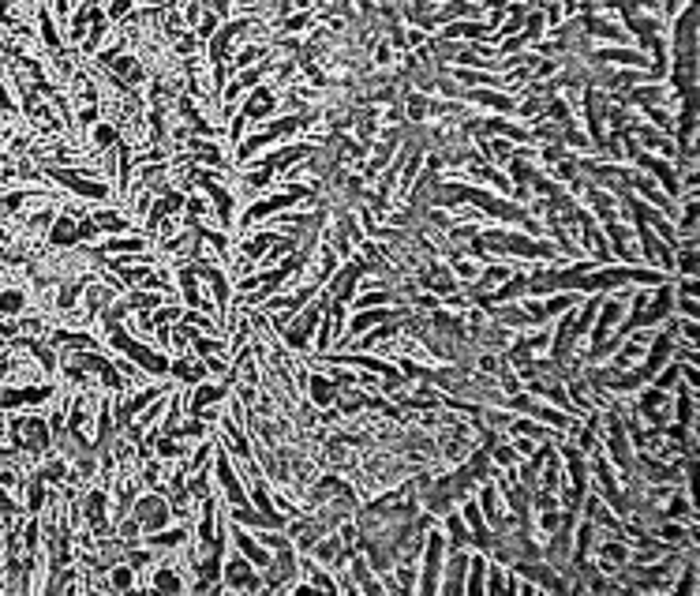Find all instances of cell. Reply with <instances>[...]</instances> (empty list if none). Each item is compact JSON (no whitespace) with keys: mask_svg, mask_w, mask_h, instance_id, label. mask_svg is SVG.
Returning a JSON list of instances; mask_svg holds the SVG:
<instances>
[{"mask_svg":"<svg viewBox=\"0 0 700 596\" xmlns=\"http://www.w3.org/2000/svg\"><path fill=\"white\" fill-rule=\"evenodd\" d=\"M8 432H12V447L15 450H34V454L49 450V439H53V427L45 424V420H38V417H15L12 424H8Z\"/></svg>","mask_w":700,"mask_h":596,"instance_id":"obj_1","label":"cell"},{"mask_svg":"<svg viewBox=\"0 0 700 596\" xmlns=\"http://www.w3.org/2000/svg\"><path fill=\"white\" fill-rule=\"evenodd\" d=\"M131 518H139L142 529L154 532V529H161L165 521H169V506H165L161 495H142L139 503H135V514H131Z\"/></svg>","mask_w":700,"mask_h":596,"instance_id":"obj_2","label":"cell"},{"mask_svg":"<svg viewBox=\"0 0 700 596\" xmlns=\"http://www.w3.org/2000/svg\"><path fill=\"white\" fill-rule=\"evenodd\" d=\"M49 177L53 180H60L64 188H71L75 195H83V199H109V188L105 184H98V180H86V177H79V173H71V169H49Z\"/></svg>","mask_w":700,"mask_h":596,"instance_id":"obj_3","label":"cell"},{"mask_svg":"<svg viewBox=\"0 0 700 596\" xmlns=\"http://www.w3.org/2000/svg\"><path fill=\"white\" fill-rule=\"evenodd\" d=\"M53 394V386H8L0 390V409H19V405H42Z\"/></svg>","mask_w":700,"mask_h":596,"instance_id":"obj_4","label":"cell"},{"mask_svg":"<svg viewBox=\"0 0 700 596\" xmlns=\"http://www.w3.org/2000/svg\"><path fill=\"white\" fill-rule=\"evenodd\" d=\"M225 582L233 585V589H262V578H255L248 555H236V559H229V567H225Z\"/></svg>","mask_w":700,"mask_h":596,"instance_id":"obj_5","label":"cell"},{"mask_svg":"<svg viewBox=\"0 0 700 596\" xmlns=\"http://www.w3.org/2000/svg\"><path fill=\"white\" fill-rule=\"evenodd\" d=\"M49 244H53V248H75V244H79V221L71 218V214L53 218V225H49Z\"/></svg>","mask_w":700,"mask_h":596,"instance_id":"obj_6","label":"cell"},{"mask_svg":"<svg viewBox=\"0 0 700 596\" xmlns=\"http://www.w3.org/2000/svg\"><path fill=\"white\" fill-rule=\"evenodd\" d=\"M315 323H318V312L311 308V312H307L304 319H296V323L289 327V334H285V341H289L292 349H304V345H307V330H311Z\"/></svg>","mask_w":700,"mask_h":596,"instance_id":"obj_7","label":"cell"},{"mask_svg":"<svg viewBox=\"0 0 700 596\" xmlns=\"http://www.w3.org/2000/svg\"><path fill=\"white\" fill-rule=\"evenodd\" d=\"M23 308H27V293L23 289H0V315H23Z\"/></svg>","mask_w":700,"mask_h":596,"instance_id":"obj_8","label":"cell"},{"mask_svg":"<svg viewBox=\"0 0 700 596\" xmlns=\"http://www.w3.org/2000/svg\"><path fill=\"white\" fill-rule=\"evenodd\" d=\"M236 544H240V551L248 555L251 562H262V567H270V547H259V540H251L248 532L236 529Z\"/></svg>","mask_w":700,"mask_h":596,"instance_id":"obj_9","label":"cell"},{"mask_svg":"<svg viewBox=\"0 0 700 596\" xmlns=\"http://www.w3.org/2000/svg\"><path fill=\"white\" fill-rule=\"evenodd\" d=\"M157 308H161V297L150 289H139L127 297V312H157Z\"/></svg>","mask_w":700,"mask_h":596,"instance_id":"obj_10","label":"cell"},{"mask_svg":"<svg viewBox=\"0 0 700 596\" xmlns=\"http://www.w3.org/2000/svg\"><path fill=\"white\" fill-rule=\"evenodd\" d=\"M109 251H127V256H139L142 251V240L139 236H113L109 244H101L98 256H109Z\"/></svg>","mask_w":700,"mask_h":596,"instance_id":"obj_11","label":"cell"},{"mask_svg":"<svg viewBox=\"0 0 700 596\" xmlns=\"http://www.w3.org/2000/svg\"><path fill=\"white\" fill-rule=\"evenodd\" d=\"M83 514H86V521L105 518V491H101V488L86 491V499H83Z\"/></svg>","mask_w":700,"mask_h":596,"instance_id":"obj_12","label":"cell"},{"mask_svg":"<svg viewBox=\"0 0 700 596\" xmlns=\"http://www.w3.org/2000/svg\"><path fill=\"white\" fill-rule=\"evenodd\" d=\"M105 574H109V589H124V593H127V589L135 585L131 567H127V562H113V567H109Z\"/></svg>","mask_w":700,"mask_h":596,"instance_id":"obj_13","label":"cell"},{"mask_svg":"<svg viewBox=\"0 0 700 596\" xmlns=\"http://www.w3.org/2000/svg\"><path fill=\"white\" fill-rule=\"evenodd\" d=\"M439 559H442V540L431 536V547H427V582H424L427 593H435V570H439Z\"/></svg>","mask_w":700,"mask_h":596,"instance_id":"obj_14","label":"cell"},{"mask_svg":"<svg viewBox=\"0 0 700 596\" xmlns=\"http://www.w3.org/2000/svg\"><path fill=\"white\" fill-rule=\"evenodd\" d=\"M42 506H45V480H42V476H34V480L27 484V510L30 514H42Z\"/></svg>","mask_w":700,"mask_h":596,"instance_id":"obj_15","label":"cell"},{"mask_svg":"<svg viewBox=\"0 0 700 596\" xmlns=\"http://www.w3.org/2000/svg\"><path fill=\"white\" fill-rule=\"evenodd\" d=\"M221 397H225V386H198V394L191 397V409H195V412H203L206 405L221 401Z\"/></svg>","mask_w":700,"mask_h":596,"instance_id":"obj_16","label":"cell"},{"mask_svg":"<svg viewBox=\"0 0 700 596\" xmlns=\"http://www.w3.org/2000/svg\"><path fill=\"white\" fill-rule=\"evenodd\" d=\"M154 589L157 593H180V589H184V582H180L177 570L165 567V570H157V574H154Z\"/></svg>","mask_w":700,"mask_h":596,"instance_id":"obj_17","label":"cell"},{"mask_svg":"<svg viewBox=\"0 0 700 596\" xmlns=\"http://www.w3.org/2000/svg\"><path fill=\"white\" fill-rule=\"evenodd\" d=\"M172 375L184 379V383H198V379L206 375V364H195V360H184V364H172Z\"/></svg>","mask_w":700,"mask_h":596,"instance_id":"obj_18","label":"cell"},{"mask_svg":"<svg viewBox=\"0 0 700 596\" xmlns=\"http://www.w3.org/2000/svg\"><path fill=\"white\" fill-rule=\"evenodd\" d=\"M94 225H98V229H113V233H124L127 218H124V214H116V210H98V214H94Z\"/></svg>","mask_w":700,"mask_h":596,"instance_id":"obj_19","label":"cell"},{"mask_svg":"<svg viewBox=\"0 0 700 596\" xmlns=\"http://www.w3.org/2000/svg\"><path fill=\"white\" fill-rule=\"evenodd\" d=\"M90 139H94V147H113L116 142V124H109V121H101V124H90Z\"/></svg>","mask_w":700,"mask_h":596,"instance_id":"obj_20","label":"cell"},{"mask_svg":"<svg viewBox=\"0 0 700 596\" xmlns=\"http://www.w3.org/2000/svg\"><path fill=\"white\" fill-rule=\"evenodd\" d=\"M150 536V544L154 547H177V544H184V529H169V532H146Z\"/></svg>","mask_w":700,"mask_h":596,"instance_id":"obj_21","label":"cell"},{"mask_svg":"<svg viewBox=\"0 0 700 596\" xmlns=\"http://www.w3.org/2000/svg\"><path fill=\"white\" fill-rule=\"evenodd\" d=\"M266 109H274V94H270V90H255V98L248 101L244 113H248V116H262Z\"/></svg>","mask_w":700,"mask_h":596,"instance_id":"obj_22","label":"cell"},{"mask_svg":"<svg viewBox=\"0 0 700 596\" xmlns=\"http://www.w3.org/2000/svg\"><path fill=\"white\" fill-rule=\"evenodd\" d=\"M311 397H315L318 405H330L337 394H333V383H326L322 375H315V379H311Z\"/></svg>","mask_w":700,"mask_h":596,"instance_id":"obj_23","label":"cell"},{"mask_svg":"<svg viewBox=\"0 0 700 596\" xmlns=\"http://www.w3.org/2000/svg\"><path fill=\"white\" fill-rule=\"evenodd\" d=\"M468 570H472V578H468V593H483V582H487V578H483V574H487V562L472 559V562H468Z\"/></svg>","mask_w":700,"mask_h":596,"instance_id":"obj_24","label":"cell"},{"mask_svg":"<svg viewBox=\"0 0 700 596\" xmlns=\"http://www.w3.org/2000/svg\"><path fill=\"white\" fill-rule=\"evenodd\" d=\"M461 574H465V559L457 555V559H453V567H450V578H445V585H442V589H445V593H461Z\"/></svg>","mask_w":700,"mask_h":596,"instance_id":"obj_25","label":"cell"},{"mask_svg":"<svg viewBox=\"0 0 700 596\" xmlns=\"http://www.w3.org/2000/svg\"><path fill=\"white\" fill-rule=\"evenodd\" d=\"M625 555H630V547H625V544H599V559H610V562H622Z\"/></svg>","mask_w":700,"mask_h":596,"instance_id":"obj_26","label":"cell"},{"mask_svg":"<svg viewBox=\"0 0 700 596\" xmlns=\"http://www.w3.org/2000/svg\"><path fill=\"white\" fill-rule=\"evenodd\" d=\"M64 476H68V465H64V462H57V458H53V462L42 469V480H53V484H60Z\"/></svg>","mask_w":700,"mask_h":596,"instance_id":"obj_27","label":"cell"},{"mask_svg":"<svg viewBox=\"0 0 700 596\" xmlns=\"http://www.w3.org/2000/svg\"><path fill=\"white\" fill-rule=\"evenodd\" d=\"M42 34H45V45H53V49H57V45H60V38H57V27H53L49 12H42Z\"/></svg>","mask_w":700,"mask_h":596,"instance_id":"obj_28","label":"cell"},{"mask_svg":"<svg viewBox=\"0 0 700 596\" xmlns=\"http://www.w3.org/2000/svg\"><path fill=\"white\" fill-rule=\"evenodd\" d=\"M307 574H311V582L318 585V589H330V593L337 589V585H333V578H326V574H322V570H318V567H307Z\"/></svg>","mask_w":700,"mask_h":596,"instance_id":"obj_29","label":"cell"},{"mask_svg":"<svg viewBox=\"0 0 700 596\" xmlns=\"http://www.w3.org/2000/svg\"><path fill=\"white\" fill-rule=\"evenodd\" d=\"M588 547H592V529L584 525V529H580V536H577V562L588 555Z\"/></svg>","mask_w":700,"mask_h":596,"instance_id":"obj_30","label":"cell"},{"mask_svg":"<svg viewBox=\"0 0 700 596\" xmlns=\"http://www.w3.org/2000/svg\"><path fill=\"white\" fill-rule=\"evenodd\" d=\"M360 308H375V304H389V293H367V297L356 300Z\"/></svg>","mask_w":700,"mask_h":596,"instance_id":"obj_31","label":"cell"},{"mask_svg":"<svg viewBox=\"0 0 700 596\" xmlns=\"http://www.w3.org/2000/svg\"><path fill=\"white\" fill-rule=\"evenodd\" d=\"M375 323H382V312H371V315H363V319H356V323H352V334H360V330L375 327Z\"/></svg>","mask_w":700,"mask_h":596,"instance_id":"obj_32","label":"cell"},{"mask_svg":"<svg viewBox=\"0 0 700 596\" xmlns=\"http://www.w3.org/2000/svg\"><path fill=\"white\" fill-rule=\"evenodd\" d=\"M333 555H337V540H322V544H318V559L333 562Z\"/></svg>","mask_w":700,"mask_h":596,"instance_id":"obj_33","label":"cell"},{"mask_svg":"<svg viewBox=\"0 0 700 596\" xmlns=\"http://www.w3.org/2000/svg\"><path fill=\"white\" fill-rule=\"evenodd\" d=\"M513 458H517L513 447H495V462L498 465H513Z\"/></svg>","mask_w":700,"mask_h":596,"instance_id":"obj_34","label":"cell"},{"mask_svg":"<svg viewBox=\"0 0 700 596\" xmlns=\"http://www.w3.org/2000/svg\"><path fill=\"white\" fill-rule=\"evenodd\" d=\"M127 8H131V0H113V4H109V15L120 19V15H127Z\"/></svg>","mask_w":700,"mask_h":596,"instance_id":"obj_35","label":"cell"},{"mask_svg":"<svg viewBox=\"0 0 700 596\" xmlns=\"http://www.w3.org/2000/svg\"><path fill=\"white\" fill-rule=\"evenodd\" d=\"M0 248H8V229H0Z\"/></svg>","mask_w":700,"mask_h":596,"instance_id":"obj_36","label":"cell"}]
</instances>
